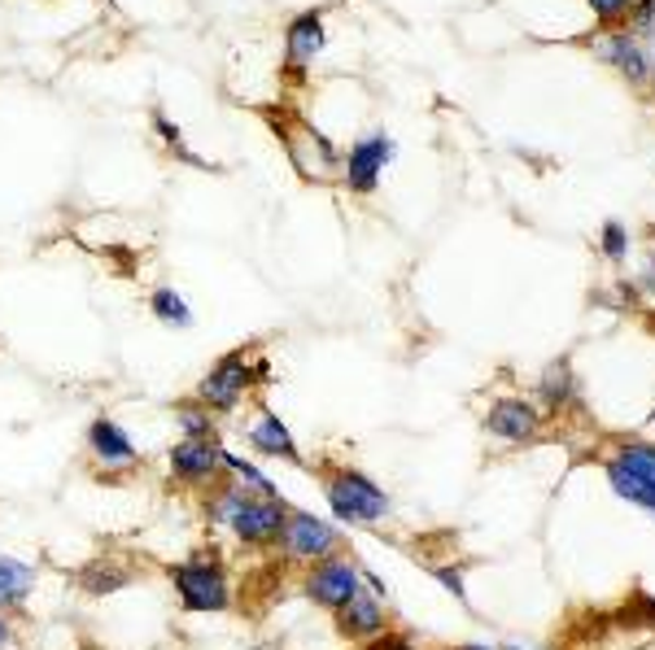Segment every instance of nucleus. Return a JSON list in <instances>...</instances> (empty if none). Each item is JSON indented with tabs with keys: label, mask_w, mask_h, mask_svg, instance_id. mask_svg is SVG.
<instances>
[{
	"label": "nucleus",
	"mask_w": 655,
	"mask_h": 650,
	"mask_svg": "<svg viewBox=\"0 0 655 650\" xmlns=\"http://www.w3.org/2000/svg\"><path fill=\"white\" fill-rule=\"evenodd\" d=\"M75 580H79V589L88 598H110V593H119V589H127L136 580V567L123 563V559H97V563H84L75 572Z\"/></svg>",
	"instance_id": "nucleus-18"
},
{
	"label": "nucleus",
	"mask_w": 655,
	"mask_h": 650,
	"mask_svg": "<svg viewBox=\"0 0 655 650\" xmlns=\"http://www.w3.org/2000/svg\"><path fill=\"white\" fill-rule=\"evenodd\" d=\"M603 253L611 258V262H620L625 253H629V232H625V223H603Z\"/></svg>",
	"instance_id": "nucleus-23"
},
{
	"label": "nucleus",
	"mask_w": 655,
	"mask_h": 650,
	"mask_svg": "<svg viewBox=\"0 0 655 650\" xmlns=\"http://www.w3.org/2000/svg\"><path fill=\"white\" fill-rule=\"evenodd\" d=\"M603 472H607V485H611L616 498H625V502L642 507L646 515H655V446H646V441L620 446L603 463Z\"/></svg>",
	"instance_id": "nucleus-4"
},
{
	"label": "nucleus",
	"mask_w": 655,
	"mask_h": 650,
	"mask_svg": "<svg viewBox=\"0 0 655 650\" xmlns=\"http://www.w3.org/2000/svg\"><path fill=\"white\" fill-rule=\"evenodd\" d=\"M249 498H254V493H249L240 480H232V476L223 472L214 485L201 489V520H206L210 528H227V520H232Z\"/></svg>",
	"instance_id": "nucleus-17"
},
{
	"label": "nucleus",
	"mask_w": 655,
	"mask_h": 650,
	"mask_svg": "<svg viewBox=\"0 0 655 650\" xmlns=\"http://www.w3.org/2000/svg\"><path fill=\"white\" fill-rule=\"evenodd\" d=\"M153 127H158V136H162L171 149H180V127H175L166 114H153Z\"/></svg>",
	"instance_id": "nucleus-27"
},
{
	"label": "nucleus",
	"mask_w": 655,
	"mask_h": 650,
	"mask_svg": "<svg viewBox=\"0 0 655 650\" xmlns=\"http://www.w3.org/2000/svg\"><path fill=\"white\" fill-rule=\"evenodd\" d=\"M245 441H249V450L262 454V459H284V463H293V467L306 463L301 450H297V441H293V433H288V424H284L275 411H267V407H258L254 424L245 428Z\"/></svg>",
	"instance_id": "nucleus-15"
},
{
	"label": "nucleus",
	"mask_w": 655,
	"mask_h": 650,
	"mask_svg": "<svg viewBox=\"0 0 655 650\" xmlns=\"http://www.w3.org/2000/svg\"><path fill=\"white\" fill-rule=\"evenodd\" d=\"M323 502L342 524H381L390 515V493L359 467H333L323 472Z\"/></svg>",
	"instance_id": "nucleus-3"
},
{
	"label": "nucleus",
	"mask_w": 655,
	"mask_h": 650,
	"mask_svg": "<svg viewBox=\"0 0 655 650\" xmlns=\"http://www.w3.org/2000/svg\"><path fill=\"white\" fill-rule=\"evenodd\" d=\"M594 58L607 62V66H611L625 84H633V88H642V84L651 79V58H646V49L638 45L633 32H603V36L594 40Z\"/></svg>",
	"instance_id": "nucleus-13"
},
{
	"label": "nucleus",
	"mask_w": 655,
	"mask_h": 650,
	"mask_svg": "<svg viewBox=\"0 0 655 650\" xmlns=\"http://www.w3.org/2000/svg\"><path fill=\"white\" fill-rule=\"evenodd\" d=\"M84 441H88V454H92V463H97L101 472H136V467H140V446H136L132 433H127L119 420H110V415H97V420L88 424Z\"/></svg>",
	"instance_id": "nucleus-10"
},
{
	"label": "nucleus",
	"mask_w": 655,
	"mask_h": 650,
	"mask_svg": "<svg viewBox=\"0 0 655 650\" xmlns=\"http://www.w3.org/2000/svg\"><path fill=\"white\" fill-rule=\"evenodd\" d=\"M284 515H288V502H284V498H258V493H254V498L227 520V533H232L236 546H245V550H271V546H280Z\"/></svg>",
	"instance_id": "nucleus-7"
},
{
	"label": "nucleus",
	"mask_w": 655,
	"mask_h": 650,
	"mask_svg": "<svg viewBox=\"0 0 655 650\" xmlns=\"http://www.w3.org/2000/svg\"><path fill=\"white\" fill-rule=\"evenodd\" d=\"M149 314L162 323V328H175V333H188L193 328V305L184 301V292H175V288H153L149 292Z\"/></svg>",
	"instance_id": "nucleus-20"
},
{
	"label": "nucleus",
	"mask_w": 655,
	"mask_h": 650,
	"mask_svg": "<svg viewBox=\"0 0 655 650\" xmlns=\"http://www.w3.org/2000/svg\"><path fill=\"white\" fill-rule=\"evenodd\" d=\"M459 650H494V646H481V641H468V646H459Z\"/></svg>",
	"instance_id": "nucleus-29"
},
{
	"label": "nucleus",
	"mask_w": 655,
	"mask_h": 650,
	"mask_svg": "<svg viewBox=\"0 0 655 650\" xmlns=\"http://www.w3.org/2000/svg\"><path fill=\"white\" fill-rule=\"evenodd\" d=\"M301 589H306V598H310L314 607L337 611V607H346V602L363 589V567H359L355 559H346V554L314 559V563H306Z\"/></svg>",
	"instance_id": "nucleus-5"
},
{
	"label": "nucleus",
	"mask_w": 655,
	"mask_h": 650,
	"mask_svg": "<svg viewBox=\"0 0 655 650\" xmlns=\"http://www.w3.org/2000/svg\"><path fill=\"white\" fill-rule=\"evenodd\" d=\"M485 433L498 437V441H511V446L533 441L542 433V411L524 398H498L485 415Z\"/></svg>",
	"instance_id": "nucleus-14"
},
{
	"label": "nucleus",
	"mask_w": 655,
	"mask_h": 650,
	"mask_svg": "<svg viewBox=\"0 0 655 650\" xmlns=\"http://www.w3.org/2000/svg\"><path fill=\"white\" fill-rule=\"evenodd\" d=\"M171 589L188 615H223L232 611V576L219 550H197L166 567Z\"/></svg>",
	"instance_id": "nucleus-1"
},
{
	"label": "nucleus",
	"mask_w": 655,
	"mask_h": 650,
	"mask_svg": "<svg viewBox=\"0 0 655 650\" xmlns=\"http://www.w3.org/2000/svg\"><path fill=\"white\" fill-rule=\"evenodd\" d=\"M394 153H398V145L385 132H372V136L355 140L350 153H346V188L359 192V197H372L381 175H385V166L394 162Z\"/></svg>",
	"instance_id": "nucleus-9"
},
{
	"label": "nucleus",
	"mask_w": 655,
	"mask_h": 650,
	"mask_svg": "<svg viewBox=\"0 0 655 650\" xmlns=\"http://www.w3.org/2000/svg\"><path fill=\"white\" fill-rule=\"evenodd\" d=\"M372 646H376V650H416V641H411L407 633H390V628H385V633H381Z\"/></svg>",
	"instance_id": "nucleus-26"
},
{
	"label": "nucleus",
	"mask_w": 655,
	"mask_h": 650,
	"mask_svg": "<svg viewBox=\"0 0 655 650\" xmlns=\"http://www.w3.org/2000/svg\"><path fill=\"white\" fill-rule=\"evenodd\" d=\"M14 646H18V628L5 611H0V650H14Z\"/></svg>",
	"instance_id": "nucleus-28"
},
{
	"label": "nucleus",
	"mask_w": 655,
	"mask_h": 650,
	"mask_svg": "<svg viewBox=\"0 0 655 650\" xmlns=\"http://www.w3.org/2000/svg\"><path fill=\"white\" fill-rule=\"evenodd\" d=\"M333 620H337V633H342L346 641H376V637L390 628V607H385V598H376V593L363 585L346 607L333 611Z\"/></svg>",
	"instance_id": "nucleus-12"
},
{
	"label": "nucleus",
	"mask_w": 655,
	"mask_h": 650,
	"mask_svg": "<svg viewBox=\"0 0 655 650\" xmlns=\"http://www.w3.org/2000/svg\"><path fill=\"white\" fill-rule=\"evenodd\" d=\"M537 398L546 402V411H559V407H568V402L577 398V376H572L568 359H555V363L542 372V380H537Z\"/></svg>",
	"instance_id": "nucleus-21"
},
{
	"label": "nucleus",
	"mask_w": 655,
	"mask_h": 650,
	"mask_svg": "<svg viewBox=\"0 0 655 650\" xmlns=\"http://www.w3.org/2000/svg\"><path fill=\"white\" fill-rule=\"evenodd\" d=\"M262 380H271V363H267V359H249L245 350H232V354H223V359L197 380L193 398H197L206 411H214V415H232V411L249 398V389L262 385Z\"/></svg>",
	"instance_id": "nucleus-2"
},
{
	"label": "nucleus",
	"mask_w": 655,
	"mask_h": 650,
	"mask_svg": "<svg viewBox=\"0 0 655 650\" xmlns=\"http://www.w3.org/2000/svg\"><path fill=\"white\" fill-rule=\"evenodd\" d=\"M171 415H175V428H180L188 441H219V415H214V411H206L197 398L175 402V407H171Z\"/></svg>",
	"instance_id": "nucleus-19"
},
{
	"label": "nucleus",
	"mask_w": 655,
	"mask_h": 650,
	"mask_svg": "<svg viewBox=\"0 0 655 650\" xmlns=\"http://www.w3.org/2000/svg\"><path fill=\"white\" fill-rule=\"evenodd\" d=\"M275 550H284V559H293V563H314V559H328V554L342 550V533H337V524H328V520H319L310 511H293L288 507L284 533H280Z\"/></svg>",
	"instance_id": "nucleus-6"
},
{
	"label": "nucleus",
	"mask_w": 655,
	"mask_h": 650,
	"mask_svg": "<svg viewBox=\"0 0 655 650\" xmlns=\"http://www.w3.org/2000/svg\"><path fill=\"white\" fill-rule=\"evenodd\" d=\"M585 5L594 10V18H598V23H620L625 14H633L638 0H585Z\"/></svg>",
	"instance_id": "nucleus-25"
},
{
	"label": "nucleus",
	"mask_w": 655,
	"mask_h": 650,
	"mask_svg": "<svg viewBox=\"0 0 655 650\" xmlns=\"http://www.w3.org/2000/svg\"><path fill=\"white\" fill-rule=\"evenodd\" d=\"M323 45H328V32H323V14L319 10H301L288 27H284V71L301 84V75H306V66L323 53Z\"/></svg>",
	"instance_id": "nucleus-11"
},
{
	"label": "nucleus",
	"mask_w": 655,
	"mask_h": 650,
	"mask_svg": "<svg viewBox=\"0 0 655 650\" xmlns=\"http://www.w3.org/2000/svg\"><path fill=\"white\" fill-rule=\"evenodd\" d=\"M507 650H524V646H507Z\"/></svg>",
	"instance_id": "nucleus-30"
},
{
	"label": "nucleus",
	"mask_w": 655,
	"mask_h": 650,
	"mask_svg": "<svg viewBox=\"0 0 655 650\" xmlns=\"http://www.w3.org/2000/svg\"><path fill=\"white\" fill-rule=\"evenodd\" d=\"M223 472L232 476V480H240L249 493H258V498H280V489H275V480L254 463V459H245V454H232V450H223Z\"/></svg>",
	"instance_id": "nucleus-22"
},
{
	"label": "nucleus",
	"mask_w": 655,
	"mask_h": 650,
	"mask_svg": "<svg viewBox=\"0 0 655 650\" xmlns=\"http://www.w3.org/2000/svg\"><path fill=\"white\" fill-rule=\"evenodd\" d=\"M433 572V580L446 589V593H455L459 602H468V589H464V567H450V563H433L429 567Z\"/></svg>",
	"instance_id": "nucleus-24"
},
{
	"label": "nucleus",
	"mask_w": 655,
	"mask_h": 650,
	"mask_svg": "<svg viewBox=\"0 0 655 650\" xmlns=\"http://www.w3.org/2000/svg\"><path fill=\"white\" fill-rule=\"evenodd\" d=\"M166 476L180 489H206L223 476V446L219 441H188L180 437L166 450Z\"/></svg>",
	"instance_id": "nucleus-8"
},
{
	"label": "nucleus",
	"mask_w": 655,
	"mask_h": 650,
	"mask_svg": "<svg viewBox=\"0 0 655 650\" xmlns=\"http://www.w3.org/2000/svg\"><path fill=\"white\" fill-rule=\"evenodd\" d=\"M36 580H40V567L32 559H18V554H0V611L5 615H23L32 593H36Z\"/></svg>",
	"instance_id": "nucleus-16"
}]
</instances>
